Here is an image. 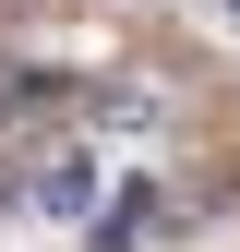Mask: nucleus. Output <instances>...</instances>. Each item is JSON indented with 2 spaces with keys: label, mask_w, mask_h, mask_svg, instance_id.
<instances>
[{
  "label": "nucleus",
  "mask_w": 240,
  "mask_h": 252,
  "mask_svg": "<svg viewBox=\"0 0 240 252\" xmlns=\"http://www.w3.org/2000/svg\"><path fill=\"white\" fill-rule=\"evenodd\" d=\"M24 204H36V216H84V204H96V168H84V156H48V168L24 180Z\"/></svg>",
  "instance_id": "nucleus-1"
},
{
  "label": "nucleus",
  "mask_w": 240,
  "mask_h": 252,
  "mask_svg": "<svg viewBox=\"0 0 240 252\" xmlns=\"http://www.w3.org/2000/svg\"><path fill=\"white\" fill-rule=\"evenodd\" d=\"M144 228H168V192H144V180H132V192L108 204V228H84V252H132Z\"/></svg>",
  "instance_id": "nucleus-2"
},
{
  "label": "nucleus",
  "mask_w": 240,
  "mask_h": 252,
  "mask_svg": "<svg viewBox=\"0 0 240 252\" xmlns=\"http://www.w3.org/2000/svg\"><path fill=\"white\" fill-rule=\"evenodd\" d=\"M96 120L108 132H156V96H144V84H96Z\"/></svg>",
  "instance_id": "nucleus-3"
},
{
  "label": "nucleus",
  "mask_w": 240,
  "mask_h": 252,
  "mask_svg": "<svg viewBox=\"0 0 240 252\" xmlns=\"http://www.w3.org/2000/svg\"><path fill=\"white\" fill-rule=\"evenodd\" d=\"M228 24H240V0H228Z\"/></svg>",
  "instance_id": "nucleus-4"
}]
</instances>
